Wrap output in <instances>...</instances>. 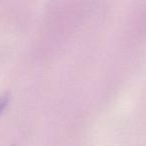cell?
Segmentation results:
<instances>
[{
	"mask_svg": "<svg viewBox=\"0 0 146 146\" xmlns=\"http://www.w3.org/2000/svg\"><path fill=\"white\" fill-rule=\"evenodd\" d=\"M6 104H7V101L6 99H0V113L4 110V108L6 107Z\"/></svg>",
	"mask_w": 146,
	"mask_h": 146,
	"instance_id": "6da1fadb",
	"label": "cell"
}]
</instances>
